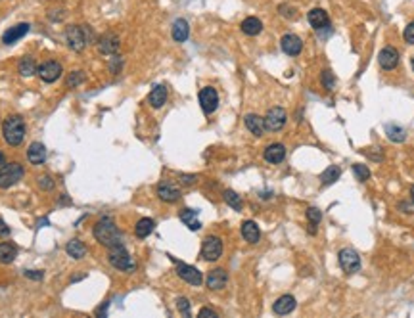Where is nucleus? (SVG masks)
Segmentation results:
<instances>
[{"mask_svg": "<svg viewBox=\"0 0 414 318\" xmlns=\"http://www.w3.org/2000/svg\"><path fill=\"white\" fill-rule=\"evenodd\" d=\"M286 121H288L286 110L276 105V108H271V110L267 112V115H265V128L276 132V130H280V128L286 125Z\"/></svg>", "mask_w": 414, "mask_h": 318, "instance_id": "obj_10", "label": "nucleus"}, {"mask_svg": "<svg viewBox=\"0 0 414 318\" xmlns=\"http://www.w3.org/2000/svg\"><path fill=\"white\" fill-rule=\"evenodd\" d=\"M198 98H199V105H201L203 113L211 115L213 112H217V108H219V94H217V90L213 87L201 88Z\"/></svg>", "mask_w": 414, "mask_h": 318, "instance_id": "obj_11", "label": "nucleus"}, {"mask_svg": "<svg viewBox=\"0 0 414 318\" xmlns=\"http://www.w3.org/2000/svg\"><path fill=\"white\" fill-rule=\"evenodd\" d=\"M378 62H380V65L385 71H391V69H395L399 65V52L393 46H385L378 54Z\"/></svg>", "mask_w": 414, "mask_h": 318, "instance_id": "obj_14", "label": "nucleus"}, {"mask_svg": "<svg viewBox=\"0 0 414 318\" xmlns=\"http://www.w3.org/2000/svg\"><path fill=\"white\" fill-rule=\"evenodd\" d=\"M65 253L69 255L71 259H83L87 255V246L81 242V240H69L67 246H65Z\"/></svg>", "mask_w": 414, "mask_h": 318, "instance_id": "obj_26", "label": "nucleus"}, {"mask_svg": "<svg viewBox=\"0 0 414 318\" xmlns=\"http://www.w3.org/2000/svg\"><path fill=\"white\" fill-rule=\"evenodd\" d=\"M242 33H246L247 37H257L259 33L263 31V23H261V19H257V17H246L244 21H242Z\"/></svg>", "mask_w": 414, "mask_h": 318, "instance_id": "obj_25", "label": "nucleus"}, {"mask_svg": "<svg viewBox=\"0 0 414 318\" xmlns=\"http://www.w3.org/2000/svg\"><path fill=\"white\" fill-rule=\"evenodd\" d=\"M158 196H160V199L165 201V203H175V201L180 199V190H178L176 186H173V184L161 182L160 186H158Z\"/></svg>", "mask_w": 414, "mask_h": 318, "instance_id": "obj_18", "label": "nucleus"}, {"mask_svg": "<svg viewBox=\"0 0 414 318\" xmlns=\"http://www.w3.org/2000/svg\"><path fill=\"white\" fill-rule=\"evenodd\" d=\"M10 226L6 223H4V221H2V219H0V238H8L10 236Z\"/></svg>", "mask_w": 414, "mask_h": 318, "instance_id": "obj_45", "label": "nucleus"}, {"mask_svg": "<svg viewBox=\"0 0 414 318\" xmlns=\"http://www.w3.org/2000/svg\"><path fill=\"white\" fill-rule=\"evenodd\" d=\"M188 35H190V25H188V21H186V19H176L175 23H173V39H175L176 42H184V40L188 39Z\"/></svg>", "mask_w": 414, "mask_h": 318, "instance_id": "obj_28", "label": "nucleus"}, {"mask_svg": "<svg viewBox=\"0 0 414 318\" xmlns=\"http://www.w3.org/2000/svg\"><path fill=\"white\" fill-rule=\"evenodd\" d=\"M17 71H19L21 77H33V75H37V64H35V60H33L31 56L21 58L19 64H17Z\"/></svg>", "mask_w": 414, "mask_h": 318, "instance_id": "obj_30", "label": "nucleus"}, {"mask_svg": "<svg viewBox=\"0 0 414 318\" xmlns=\"http://www.w3.org/2000/svg\"><path fill=\"white\" fill-rule=\"evenodd\" d=\"M121 48V40L115 33H106L102 39L98 40V52L104 56H113Z\"/></svg>", "mask_w": 414, "mask_h": 318, "instance_id": "obj_12", "label": "nucleus"}, {"mask_svg": "<svg viewBox=\"0 0 414 318\" xmlns=\"http://www.w3.org/2000/svg\"><path fill=\"white\" fill-rule=\"evenodd\" d=\"M16 257H17V247L14 246V244H10V242H2V244H0V262H2V264L14 262Z\"/></svg>", "mask_w": 414, "mask_h": 318, "instance_id": "obj_27", "label": "nucleus"}, {"mask_svg": "<svg viewBox=\"0 0 414 318\" xmlns=\"http://www.w3.org/2000/svg\"><path fill=\"white\" fill-rule=\"evenodd\" d=\"M295 305H297V301H295L294 295H282V297H278V299L274 301V305H272V310H274L276 314H280V316H284V314L294 312Z\"/></svg>", "mask_w": 414, "mask_h": 318, "instance_id": "obj_17", "label": "nucleus"}, {"mask_svg": "<svg viewBox=\"0 0 414 318\" xmlns=\"http://www.w3.org/2000/svg\"><path fill=\"white\" fill-rule=\"evenodd\" d=\"M29 29H31V25H29V23H17V25H14V27H10L8 31L2 35V42H4L6 46H10V44L17 42L19 39H23L25 35L29 33Z\"/></svg>", "mask_w": 414, "mask_h": 318, "instance_id": "obj_15", "label": "nucleus"}, {"mask_svg": "<svg viewBox=\"0 0 414 318\" xmlns=\"http://www.w3.org/2000/svg\"><path fill=\"white\" fill-rule=\"evenodd\" d=\"M309 23L315 31H320L322 27H330V21H328V14L322 8H313L309 12Z\"/></svg>", "mask_w": 414, "mask_h": 318, "instance_id": "obj_22", "label": "nucleus"}, {"mask_svg": "<svg viewBox=\"0 0 414 318\" xmlns=\"http://www.w3.org/2000/svg\"><path fill=\"white\" fill-rule=\"evenodd\" d=\"M338 259H340V267H342V271L347 272V274H355V272L360 269V257H358L357 251H355V249H351V247H345V249H342V251H340V255H338Z\"/></svg>", "mask_w": 414, "mask_h": 318, "instance_id": "obj_7", "label": "nucleus"}, {"mask_svg": "<svg viewBox=\"0 0 414 318\" xmlns=\"http://www.w3.org/2000/svg\"><path fill=\"white\" fill-rule=\"evenodd\" d=\"M2 136L8 146H19L25 140V121L21 115H10L2 123Z\"/></svg>", "mask_w": 414, "mask_h": 318, "instance_id": "obj_2", "label": "nucleus"}, {"mask_svg": "<svg viewBox=\"0 0 414 318\" xmlns=\"http://www.w3.org/2000/svg\"><path fill=\"white\" fill-rule=\"evenodd\" d=\"M410 65H412V71H414V58L410 60Z\"/></svg>", "mask_w": 414, "mask_h": 318, "instance_id": "obj_50", "label": "nucleus"}, {"mask_svg": "<svg viewBox=\"0 0 414 318\" xmlns=\"http://www.w3.org/2000/svg\"><path fill=\"white\" fill-rule=\"evenodd\" d=\"M205 282H207V287H209V289L217 292V289H223V287L226 286L228 274H226L224 269H215V271H211L209 274H207Z\"/></svg>", "mask_w": 414, "mask_h": 318, "instance_id": "obj_16", "label": "nucleus"}, {"mask_svg": "<svg viewBox=\"0 0 414 318\" xmlns=\"http://www.w3.org/2000/svg\"><path fill=\"white\" fill-rule=\"evenodd\" d=\"M385 132H387L390 140H393V142H403L406 138L405 128L397 127V125H387V127H385Z\"/></svg>", "mask_w": 414, "mask_h": 318, "instance_id": "obj_34", "label": "nucleus"}, {"mask_svg": "<svg viewBox=\"0 0 414 318\" xmlns=\"http://www.w3.org/2000/svg\"><path fill=\"white\" fill-rule=\"evenodd\" d=\"M27 159L33 165H42L46 161V148L42 142H33L27 150Z\"/></svg>", "mask_w": 414, "mask_h": 318, "instance_id": "obj_20", "label": "nucleus"}, {"mask_svg": "<svg viewBox=\"0 0 414 318\" xmlns=\"http://www.w3.org/2000/svg\"><path fill=\"white\" fill-rule=\"evenodd\" d=\"M199 318H203V316H211V318H217V312L215 310H211V309H201L199 310V314H198Z\"/></svg>", "mask_w": 414, "mask_h": 318, "instance_id": "obj_47", "label": "nucleus"}, {"mask_svg": "<svg viewBox=\"0 0 414 318\" xmlns=\"http://www.w3.org/2000/svg\"><path fill=\"white\" fill-rule=\"evenodd\" d=\"M4 163H6V157H4V153H2V151H0V167H2V165H4Z\"/></svg>", "mask_w": 414, "mask_h": 318, "instance_id": "obj_48", "label": "nucleus"}, {"mask_svg": "<svg viewBox=\"0 0 414 318\" xmlns=\"http://www.w3.org/2000/svg\"><path fill=\"white\" fill-rule=\"evenodd\" d=\"M165 102H167V87H165V85L153 87V90H151L150 96H148V103H150L153 110H160V108L165 105Z\"/></svg>", "mask_w": 414, "mask_h": 318, "instance_id": "obj_21", "label": "nucleus"}, {"mask_svg": "<svg viewBox=\"0 0 414 318\" xmlns=\"http://www.w3.org/2000/svg\"><path fill=\"white\" fill-rule=\"evenodd\" d=\"M23 274H25V278H29V280H37V282H39V280H42V278H44V272H42V271H25Z\"/></svg>", "mask_w": 414, "mask_h": 318, "instance_id": "obj_44", "label": "nucleus"}, {"mask_svg": "<svg viewBox=\"0 0 414 318\" xmlns=\"http://www.w3.org/2000/svg\"><path fill=\"white\" fill-rule=\"evenodd\" d=\"M85 71H71L69 73V77L65 79V85L69 88H75V87H79V85H83L85 83Z\"/></svg>", "mask_w": 414, "mask_h": 318, "instance_id": "obj_35", "label": "nucleus"}, {"mask_svg": "<svg viewBox=\"0 0 414 318\" xmlns=\"http://www.w3.org/2000/svg\"><path fill=\"white\" fill-rule=\"evenodd\" d=\"M410 198H412V201H414V186L410 188Z\"/></svg>", "mask_w": 414, "mask_h": 318, "instance_id": "obj_49", "label": "nucleus"}, {"mask_svg": "<svg viewBox=\"0 0 414 318\" xmlns=\"http://www.w3.org/2000/svg\"><path fill=\"white\" fill-rule=\"evenodd\" d=\"M180 180H183V184H188V186H190V184H194L196 180H198V176L196 175H180Z\"/></svg>", "mask_w": 414, "mask_h": 318, "instance_id": "obj_46", "label": "nucleus"}, {"mask_svg": "<svg viewBox=\"0 0 414 318\" xmlns=\"http://www.w3.org/2000/svg\"><path fill=\"white\" fill-rule=\"evenodd\" d=\"M280 46H282V50L286 52L288 56H297V54H301L303 50V40L297 35H294V33H288L280 40Z\"/></svg>", "mask_w": 414, "mask_h": 318, "instance_id": "obj_13", "label": "nucleus"}, {"mask_svg": "<svg viewBox=\"0 0 414 318\" xmlns=\"http://www.w3.org/2000/svg\"><path fill=\"white\" fill-rule=\"evenodd\" d=\"M284 157H286V148H284V144L276 142V144L267 146V150H265V161H269L272 165H278V163L284 161Z\"/></svg>", "mask_w": 414, "mask_h": 318, "instance_id": "obj_19", "label": "nucleus"}, {"mask_svg": "<svg viewBox=\"0 0 414 318\" xmlns=\"http://www.w3.org/2000/svg\"><path fill=\"white\" fill-rule=\"evenodd\" d=\"M244 123H246L247 130H249L251 135L263 136V132H265V119L263 117H259V115H255V113H247Z\"/></svg>", "mask_w": 414, "mask_h": 318, "instance_id": "obj_23", "label": "nucleus"}, {"mask_svg": "<svg viewBox=\"0 0 414 318\" xmlns=\"http://www.w3.org/2000/svg\"><path fill=\"white\" fill-rule=\"evenodd\" d=\"M307 219H309L310 224H315V226H317V224L322 221V211H320V209H317V207H309V209H307Z\"/></svg>", "mask_w": 414, "mask_h": 318, "instance_id": "obj_37", "label": "nucleus"}, {"mask_svg": "<svg viewBox=\"0 0 414 318\" xmlns=\"http://www.w3.org/2000/svg\"><path fill=\"white\" fill-rule=\"evenodd\" d=\"M242 238L246 240L247 244H257L259 238H261L259 226H257L253 221H246V223L242 224Z\"/></svg>", "mask_w": 414, "mask_h": 318, "instance_id": "obj_24", "label": "nucleus"}, {"mask_svg": "<svg viewBox=\"0 0 414 318\" xmlns=\"http://www.w3.org/2000/svg\"><path fill=\"white\" fill-rule=\"evenodd\" d=\"M94 238L106 246L108 249L113 246H119L121 244V234L117 230V226L113 223L112 217H102L98 223L94 224Z\"/></svg>", "mask_w": 414, "mask_h": 318, "instance_id": "obj_1", "label": "nucleus"}, {"mask_svg": "<svg viewBox=\"0 0 414 318\" xmlns=\"http://www.w3.org/2000/svg\"><path fill=\"white\" fill-rule=\"evenodd\" d=\"M108 259H110V264H112L113 269H117V271H123V272H135L136 271V262L133 261V257H131V253L125 249L123 244L110 247Z\"/></svg>", "mask_w": 414, "mask_h": 318, "instance_id": "obj_4", "label": "nucleus"}, {"mask_svg": "<svg viewBox=\"0 0 414 318\" xmlns=\"http://www.w3.org/2000/svg\"><path fill=\"white\" fill-rule=\"evenodd\" d=\"M223 255V240L217 236H207L201 244V257L205 261H217Z\"/></svg>", "mask_w": 414, "mask_h": 318, "instance_id": "obj_9", "label": "nucleus"}, {"mask_svg": "<svg viewBox=\"0 0 414 318\" xmlns=\"http://www.w3.org/2000/svg\"><path fill=\"white\" fill-rule=\"evenodd\" d=\"M280 14H282V16L284 17H288V19H295V17H297V10L294 8V6H288V4H282V6H280Z\"/></svg>", "mask_w": 414, "mask_h": 318, "instance_id": "obj_42", "label": "nucleus"}, {"mask_svg": "<svg viewBox=\"0 0 414 318\" xmlns=\"http://www.w3.org/2000/svg\"><path fill=\"white\" fill-rule=\"evenodd\" d=\"M180 221L194 232L201 228V223L198 221V211H194V209H183L180 211Z\"/></svg>", "mask_w": 414, "mask_h": 318, "instance_id": "obj_29", "label": "nucleus"}, {"mask_svg": "<svg viewBox=\"0 0 414 318\" xmlns=\"http://www.w3.org/2000/svg\"><path fill=\"white\" fill-rule=\"evenodd\" d=\"M176 309H178V312L184 314V316H190V301H188L186 297H178V299H176Z\"/></svg>", "mask_w": 414, "mask_h": 318, "instance_id": "obj_39", "label": "nucleus"}, {"mask_svg": "<svg viewBox=\"0 0 414 318\" xmlns=\"http://www.w3.org/2000/svg\"><path fill=\"white\" fill-rule=\"evenodd\" d=\"M153 226H156V223H153L151 219H140L135 226V234L138 238H148L151 232H153Z\"/></svg>", "mask_w": 414, "mask_h": 318, "instance_id": "obj_31", "label": "nucleus"}, {"mask_svg": "<svg viewBox=\"0 0 414 318\" xmlns=\"http://www.w3.org/2000/svg\"><path fill=\"white\" fill-rule=\"evenodd\" d=\"M92 39H94V35H92V31L87 29V27L69 25V27L65 29V42H67V46L71 48L73 52H81Z\"/></svg>", "mask_w": 414, "mask_h": 318, "instance_id": "obj_3", "label": "nucleus"}, {"mask_svg": "<svg viewBox=\"0 0 414 318\" xmlns=\"http://www.w3.org/2000/svg\"><path fill=\"white\" fill-rule=\"evenodd\" d=\"M340 176H342V169L338 167V165H330V167L320 175V182L332 184V182H335V180H340Z\"/></svg>", "mask_w": 414, "mask_h": 318, "instance_id": "obj_32", "label": "nucleus"}, {"mask_svg": "<svg viewBox=\"0 0 414 318\" xmlns=\"http://www.w3.org/2000/svg\"><path fill=\"white\" fill-rule=\"evenodd\" d=\"M62 73H64V67H62V64L60 62H54V60H50V62H44L42 65H39L37 67V75H39V79L42 81V83H56L60 77H62Z\"/></svg>", "mask_w": 414, "mask_h": 318, "instance_id": "obj_6", "label": "nucleus"}, {"mask_svg": "<svg viewBox=\"0 0 414 318\" xmlns=\"http://www.w3.org/2000/svg\"><path fill=\"white\" fill-rule=\"evenodd\" d=\"M405 40L408 42V44H414V21H412V23L406 25V29H405Z\"/></svg>", "mask_w": 414, "mask_h": 318, "instance_id": "obj_43", "label": "nucleus"}, {"mask_svg": "<svg viewBox=\"0 0 414 318\" xmlns=\"http://www.w3.org/2000/svg\"><path fill=\"white\" fill-rule=\"evenodd\" d=\"M171 259L176 262V274H178V278H183L184 282H188V284H192V286H201L203 276H201V272H199L196 267L176 261L175 257H171Z\"/></svg>", "mask_w": 414, "mask_h": 318, "instance_id": "obj_8", "label": "nucleus"}, {"mask_svg": "<svg viewBox=\"0 0 414 318\" xmlns=\"http://www.w3.org/2000/svg\"><path fill=\"white\" fill-rule=\"evenodd\" d=\"M223 198H224V201H226V205H230L232 209H236V211H242L244 201H242V198H240L234 190H224Z\"/></svg>", "mask_w": 414, "mask_h": 318, "instance_id": "obj_33", "label": "nucleus"}, {"mask_svg": "<svg viewBox=\"0 0 414 318\" xmlns=\"http://www.w3.org/2000/svg\"><path fill=\"white\" fill-rule=\"evenodd\" d=\"M121 67H123V60H121L117 54H113V58L110 60V71H112L113 75H117V73L121 71Z\"/></svg>", "mask_w": 414, "mask_h": 318, "instance_id": "obj_41", "label": "nucleus"}, {"mask_svg": "<svg viewBox=\"0 0 414 318\" xmlns=\"http://www.w3.org/2000/svg\"><path fill=\"white\" fill-rule=\"evenodd\" d=\"M25 175V169L23 165H19V163H4L2 167H0V188L2 190H8V188H12V186H16L21 178H23Z\"/></svg>", "mask_w": 414, "mask_h": 318, "instance_id": "obj_5", "label": "nucleus"}, {"mask_svg": "<svg viewBox=\"0 0 414 318\" xmlns=\"http://www.w3.org/2000/svg\"><path fill=\"white\" fill-rule=\"evenodd\" d=\"M353 175L357 176V180H360V182H367L368 178H370V169H368L367 165L355 163V165H353Z\"/></svg>", "mask_w": 414, "mask_h": 318, "instance_id": "obj_36", "label": "nucleus"}, {"mask_svg": "<svg viewBox=\"0 0 414 318\" xmlns=\"http://www.w3.org/2000/svg\"><path fill=\"white\" fill-rule=\"evenodd\" d=\"M320 81H322L324 88H328V90H332V88L335 87V77H334V73L330 71V69L322 71V77H320Z\"/></svg>", "mask_w": 414, "mask_h": 318, "instance_id": "obj_38", "label": "nucleus"}, {"mask_svg": "<svg viewBox=\"0 0 414 318\" xmlns=\"http://www.w3.org/2000/svg\"><path fill=\"white\" fill-rule=\"evenodd\" d=\"M39 186L42 188V190H46V192H50V190H54V180H52V176H48V175H44V176H39Z\"/></svg>", "mask_w": 414, "mask_h": 318, "instance_id": "obj_40", "label": "nucleus"}]
</instances>
